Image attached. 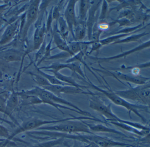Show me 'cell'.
Returning <instances> with one entry per match:
<instances>
[{"mask_svg": "<svg viewBox=\"0 0 150 147\" xmlns=\"http://www.w3.org/2000/svg\"><path fill=\"white\" fill-rule=\"evenodd\" d=\"M19 96H34L37 97L41 103L47 104L57 108L58 110L64 114L61 109H66L77 113L84 116L96 118L91 114L88 111H84L71 102L66 100L64 99L58 97L49 91L46 90L41 87H35L33 89L29 90L22 91L17 92Z\"/></svg>", "mask_w": 150, "mask_h": 147, "instance_id": "obj_1", "label": "cell"}, {"mask_svg": "<svg viewBox=\"0 0 150 147\" xmlns=\"http://www.w3.org/2000/svg\"><path fill=\"white\" fill-rule=\"evenodd\" d=\"M89 107L92 110L99 113L109 123L113 122H119L129 125L140 131L146 132H150L149 127H147L146 126L138 122L125 120L120 119L112 111L110 104H106L100 97L94 92L90 95Z\"/></svg>", "mask_w": 150, "mask_h": 147, "instance_id": "obj_2", "label": "cell"}, {"mask_svg": "<svg viewBox=\"0 0 150 147\" xmlns=\"http://www.w3.org/2000/svg\"><path fill=\"white\" fill-rule=\"evenodd\" d=\"M86 83L89 85L91 88L103 94L115 104L125 108L129 112V116L130 117L131 116V113L132 112L135 114L138 117H139L143 122H147L146 119L143 115H141L140 111H145L149 112V106L130 103L119 97L114 92V91L112 90L109 88H108V87L107 89H104L96 86L93 83L87 76H86Z\"/></svg>", "mask_w": 150, "mask_h": 147, "instance_id": "obj_3", "label": "cell"}, {"mask_svg": "<svg viewBox=\"0 0 150 147\" xmlns=\"http://www.w3.org/2000/svg\"><path fill=\"white\" fill-rule=\"evenodd\" d=\"M130 87L123 90L114 91L119 97L125 100L135 102L134 104L150 106V81L144 85Z\"/></svg>", "mask_w": 150, "mask_h": 147, "instance_id": "obj_4", "label": "cell"}, {"mask_svg": "<svg viewBox=\"0 0 150 147\" xmlns=\"http://www.w3.org/2000/svg\"><path fill=\"white\" fill-rule=\"evenodd\" d=\"M35 130L58 132L64 134L85 133L94 134L82 120L70 119L51 126H42Z\"/></svg>", "mask_w": 150, "mask_h": 147, "instance_id": "obj_5", "label": "cell"}, {"mask_svg": "<svg viewBox=\"0 0 150 147\" xmlns=\"http://www.w3.org/2000/svg\"><path fill=\"white\" fill-rule=\"evenodd\" d=\"M99 65L101 69L95 68L93 67H91V68L93 70L96 72H101L107 75L115 77L119 82H121V81H125L127 83L131 82L137 85H141L144 84L150 81V77L143 76L140 75L135 76L132 74H125L117 70L111 72V71H109L104 68L100 64H99Z\"/></svg>", "mask_w": 150, "mask_h": 147, "instance_id": "obj_6", "label": "cell"}, {"mask_svg": "<svg viewBox=\"0 0 150 147\" xmlns=\"http://www.w3.org/2000/svg\"><path fill=\"white\" fill-rule=\"evenodd\" d=\"M40 69L44 70L46 71H50L51 73L59 72V70L64 69H68L74 73L80 76L83 80L86 81V76L85 75L81 68V63L79 62L71 63H60V62H54L48 66L38 67Z\"/></svg>", "mask_w": 150, "mask_h": 147, "instance_id": "obj_7", "label": "cell"}, {"mask_svg": "<svg viewBox=\"0 0 150 147\" xmlns=\"http://www.w3.org/2000/svg\"><path fill=\"white\" fill-rule=\"evenodd\" d=\"M42 88L59 97H61V94H84L90 96L93 93L88 89L87 91H86L83 89L71 85H50L49 86H45Z\"/></svg>", "mask_w": 150, "mask_h": 147, "instance_id": "obj_8", "label": "cell"}, {"mask_svg": "<svg viewBox=\"0 0 150 147\" xmlns=\"http://www.w3.org/2000/svg\"><path fill=\"white\" fill-rule=\"evenodd\" d=\"M150 40H149L148 41H145L144 43H142L140 45H139L137 46L130 49L128 51H125V52H122L121 53L119 54L116 55L114 56H110L108 57H98L97 56H92L90 55L87 56L88 58L91 60H94V62H93L92 64L95 63V62H98V64H101L102 62H109L110 61L114 60H117V59H120L123 57H126L128 55L134 53L138 51H140L143 50L145 48H147L150 47Z\"/></svg>", "mask_w": 150, "mask_h": 147, "instance_id": "obj_9", "label": "cell"}, {"mask_svg": "<svg viewBox=\"0 0 150 147\" xmlns=\"http://www.w3.org/2000/svg\"><path fill=\"white\" fill-rule=\"evenodd\" d=\"M78 1H79L75 0L67 1L64 13V18L67 24L69 32L72 34L73 39L74 38V28L76 26L78 21L75 12V6Z\"/></svg>", "mask_w": 150, "mask_h": 147, "instance_id": "obj_10", "label": "cell"}, {"mask_svg": "<svg viewBox=\"0 0 150 147\" xmlns=\"http://www.w3.org/2000/svg\"><path fill=\"white\" fill-rule=\"evenodd\" d=\"M102 1H92V4L91 8L89 9L88 12V16L86 21L87 28V35L88 40H90L93 32V28L94 25L97 21V11L99 9Z\"/></svg>", "mask_w": 150, "mask_h": 147, "instance_id": "obj_11", "label": "cell"}, {"mask_svg": "<svg viewBox=\"0 0 150 147\" xmlns=\"http://www.w3.org/2000/svg\"><path fill=\"white\" fill-rule=\"evenodd\" d=\"M32 3L30 4L26 16L25 24L23 29V38L25 39L28 33V30L30 27V26L35 21L38 15V9L40 1H32Z\"/></svg>", "mask_w": 150, "mask_h": 147, "instance_id": "obj_12", "label": "cell"}, {"mask_svg": "<svg viewBox=\"0 0 150 147\" xmlns=\"http://www.w3.org/2000/svg\"><path fill=\"white\" fill-rule=\"evenodd\" d=\"M90 142L94 143L100 147H115L130 145L127 143L117 141L105 136H100L94 134L90 135Z\"/></svg>", "mask_w": 150, "mask_h": 147, "instance_id": "obj_13", "label": "cell"}, {"mask_svg": "<svg viewBox=\"0 0 150 147\" xmlns=\"http://www.w3.org/2000/svg\"><path fill=\"white\" fill-rule=\"evenodd\" d=\"M87 126L89 128V129L92 133H110V134H115L122 136H125V134L120 132L117 131L114 129L110 128L104 125L101 124H89L87 122H85Z\"/></svg>", "mask_w": 150, "mask_h": 147, "instance_id": "obj_14", "label": "cell"}, {"mask_svg": "<svg viewBox=\"0 0 150 147\" xmlns=\"http://www.w3.org/2000/svg\"><path fill=\"white\" fill-rule=\"evenodd\" d=\"M53 32V38L54 42L57 45V48L62 50L63 52H67L71 55L70 53V49L68 46V43L66 40H64L59 32L58 28L57 22L56 23Z\"/></svg>", "mask_w": 150, "mask_h": 147, "instance_id": "obj_15", "label": "cell"}, {"mask_svg": "<svg viewBox=\"0 0 150 147\" xmlns=\"http://www.w3.org/2000/svg\"><path fill=\"white\" fill-rule=\"evenodd\" d=\"M19 97L17 92H14L8 96L7 101L5 114L11 118H12V115L14 111L19 105Z\"/></svg>", "mask_w": 150, "mask_h": 147, "instance_id": "obj_16", "label": "cell"}, {"mask_svg": "<svg viewBox=\"0 0 150 147\" xmlns=\"http://www.w3.org/2000/svg\"><path fill=\"white\" fill-rule=\"evenodd\" d=\"M17 22L9 24L7 27L0 40V45L6 44L13 38L17 31Z\"/></svg>", "mask_w": 150, "mask_h": 147, "instance_id": "obj_17", "label": "cell"}, {"mask_svg": "<svg viewBox=\"0 0 150 147\" xmlns=\"http://www.w3.org/2000/svg\"><path fill=\"white\" fill-rule=\"evenodd\" d=\"M74 39L76 41H81L87 35L86 22H81L78 20L76 26L74 28Z\"/></svg>", "mask_w": 150, "mask_h": 147, "instance_id": "obj_18", "label": "cell"}, {"mask_svg": "<svg viewBox=\"0 0 150 147\" xmlns=\"http://www.w3.org/2000/svg\"><path fill=\"white\" fill-rule=\"evenodd\" d=\"M52 73L58 80H59L61 82L67 84L68 85L74 86V87L80 88V89H86L87 90L88 89V86L81 85L78 83L76 81H75V80L72 77L65 75H63V74L60 73L59 71L53 72Z\"/></svg>", "mask_w": 150, "mask_h": 147, "instance_id": "obj_19", "label": "cell"}, {"mask_svg": "<svg viewBox=\"0 0 150 147\" xmlns=\"http://www.w3.org/2000/svg\"><path fill=\"white\" fill-rule=\"evenodd\" d=\"M46 28L45 26L37 28L34 33V49H38L44 42Z\"/></svg>", "mask_w": 150, "mask_h": 147, "instance_id": "obj_20", "label": "cell"}, {"mask_svg": "<svg viewBox=\"0 0 150 147\" xmlns=\"http://www.w3.org/2000/svg\"><path fill=\"white\" fill-rule=\"evenodd\" d=\"M79 2V20L81 22H86L88 11L92 5V1L81 0Z\"/></svg>", "mask_w": 150, "mask_h": 147, "instance_id": "obj_21", "label": "cell"}, {"mask_svg": "<svg viewBox=\"0 0 150 147\" xmlns=\"http://www.w3.org/2000/svg\"><path fill=\"white\" fill-rule=\"evenodd\" d=\"M143 30H144V29H141V30H139V31H137L131 33H127V34H115V35L108 36V37H106L102 39H100V42L102 46L111 45L114 42L120 40L124 38L125 37H127V36H129V35L135 34V33H137Z\"/></svg>", "mask_w": 150, "mask_h": 147, "instance_id": "obj_22", "label": "cell"}, {"mask_svg": "<svg viewBox=\"0 0 150 147\" xmlns=\"http://www.w3.org/2000/svg\"><path fill=\"white\" fill-rule=\"evenodd\" d=\"M149 34V33L144 32L140 33H135L132 35L127 36L125 38L122 39L120 40H117L112 43L111 45H117V44H126L132 42H139L140 41L142 37Z\"/></svg>", "mask_w": 150, "mask_h": 147, "instance_id": "obj_23", "label": "cell"}, {"mask_svg": "<svg viewBox=\"0 0 150 147\" xmlns=\"http://www.w3.org/2000/svg\"><path fill=\"white\" fill-rule=\"evenodd\" d=\"M57 24L58 31L60 35L65 40H67L69 35V32L68 26L64 18L63 17L60 16L57 20Z\"/></svg>", "mask_w": 150, "mask_h": 147, "instance_id": "obj_24", "label": "cell"}, {"mask_svg": "<svg viewBox=\"0 0 150 147\" xmlns=\"http://www.w3.org/2000/svg\"><path fill=\"white\" fill-rule=\"evenodd\" d=\"M38 73L42 76L44 77L47 79L48 82L51 85H69L63 82H61L57 79L54 75H50L46 74L42 70L40 69L38 67H36Z\"/></svg>", "mask_w": 150, "mask_h": 147, "instance_id": "obj_25", "label": "cell"}, {"mask_svg": "<svg viewBox=\"0 0 150 147\" xmlns=\"http://www.w3.org/2000/svg\"><path fill=\"white\" fill-rule=\"evenodd\" d=\"M29 74L31 76L34 81L39 85V87L43 88V87L49 86L51 85L48 82L47 79H45L42 76L38 73L35 74L32 72H29Z\"/></svg>", "mask_w": 150, "mask_h": 147, "instance_id": "obj_26", "label": "cell"}, {"mask_svg": "<svg viewBox=\"0 0 150 147\" xmlns=\"http://www.w3.org/2000/svg\"><path fill=\"white\" fill-rule=\"evenodd\" d=\"M108 5L107 1H102L100 6L101 7V9L100 15H99V20H102L105 19L108 11Z\"/></svg>", "mask_w": 150, "mask_h": 147, "instance_id": "obj_27", "label": "cell"}, {"mask_svg": "<svg viewBox=\"0 0 150 147\" xmlns=\"http://www.w3.org/2000/svg\"><path fill=\"white\" fill-rule=\"evenodd\" d=\"M7 94H0V112L5 113L7 101L8 97Z\"/></svg>", "mask_w": 150, "mask_h": 147, "instance_id": "obj_28", "label": "cell"}, {"mask_svg": "<svg viewBox=\"0 0 150 147\" xmlns=\"http://www.w3.org/2000/svg\"><path fill=\"white\" fill-rule=\"evenodd\" d=\"M4 59L7 61H15L21 60V57L16 53H8L4 55Z\"/></svg>", "mask_w": 150, "mask_h": 147, "instance_id": "obj_29", "label": "cell"}, {"mask_svg": "<svg viewBox=\"0 0 150 147\" xmlns=\"http://www.w3.org/2000/svg\"><path fill=\"white\" fill-rule=\"evenodd\" d=\"M10 135V134L8 129L0 124V138L7 140Z\"/></svg>", "mask_w": 150, "mask_h": 147, "instance_id": "obj_30", "label": "cell"}, {"mask_svg": "<svg viewBox=\"0 0 150 147\" xmlns=\"http://www.w3.org/2000/svg\"><path fill=\"white\" fill-rule=\"evenodd\" d=\"M90 45L91 46V49L90 51L87 52L86 56L90 55V54H91L93 52H95V51H98L103 46L100 41L92 43Z\"/></svg>", "mask_w": 150, "mask_h": 147, "instance_id": "obj_31", "label": "cell"}, {"mask_svg": "<svg viewBox=\"0 0 150 147\" xmlns=\"http://www.w3.org/2000/svg\"><path fill=\"white\" fill-rule=\"evenodd\" d=\"M70 57L71 58V55L69 53H67V52H61L60 53L56 55H53V56H51L49 59H63V58H65L67 57Z\"/></svg>", "mask_w": 150, "mask_h": 147, "instance_id": "obj_32", "label": "cell"}, {"mask_svg": "<svg viewBox=\"0 0 150 147\" xmlns=\"http://www.w3.org/2000/svg\"><path fill=\"white\" fill-rule=\"evenodd\" d=\"M98 29L100 31H106V30H108L109 29L110 26L109 23H103L99 24L97 26Z\"/></svg>", "mask_w": 150, "mask_h": 147, "instance_id": "obj_33", "label": "cell"}, {"mask_svg": "<svg viewBox=\"0 0 150 147\" xmlns=\"http://www.w3.org/2000/svg\"><path fill=\"white\" fill-rule=\"evenodd\" d=\"M0 121H2V122H4L5 123L8 124V125H10V126L13 127L16 126L15 124H14V123H13V122L9 121L8 120H6L3 119V118L1 117H0Z\"/></svg>", "mask_w": 150, "mask_h": 147, "instance_id": "obj_34", "label": "cell"}, {"mask_svg": "<svg viewBox=\"0 0 150 147\" xmlns=\"http://www.w3.org/2000/svg\"><path fill=\"white\" fill-rule=\"evenodd\" d=\"M86 145H85V146H82V147H93V142H90L88 143H87Z\"/></svg>", "mask_w": 150, "mask_h": 147, "instance_id": "obj_35", "label": "cell"}, {"mask_svg": "<svg viewBox=\"0 0 150 147\" xmlns=\"http://www.w3.org/2000/svg\"><path fill=\"white\" fill-rule=\"evenodd\" d=\"M6 139H2V138H0V142L4 141H6Z\"/></svg>", "mask_w": 150, "mask_h": 147, "instance_id": "obj_36", "label": "cell"}]
</instances>
